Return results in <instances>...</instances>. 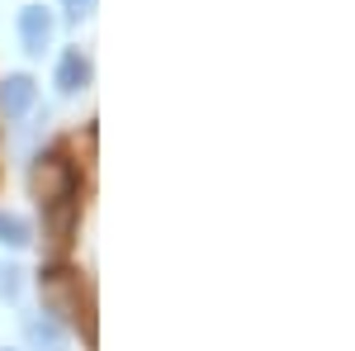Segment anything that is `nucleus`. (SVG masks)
Returning <instances> with one entry per match:
<instances>
[{
  "instance_id": "1",
  "label": "nucleus",
  "mask_w": 355,
  "mask_h": 351,
  "mask_svg": "<svg viewBox=\"0 0 355 351\" xmlns=\"http://www.w3.org/2000/svg\"><path fill=\"white\" fill-rule=\"evenodd\" d=\"M28 181H33V195H38V204H62V199H76V195H81V171L67 162L62 152H48V157H38Z\"/></svg>"
},
{
  "instance_id": "7",
  "label": "nucleus",
  "mask_w": 355,
  "mask_h": 351,
  "mask_svg": "<svg viewBox=\"0 0 355 351\" xmlns=\"http://www.w3.org/2000/svg\"><path fill=\"white\" fill-rule=\"evenodd\" d=\"M0 247H10V252L33 247V223L24 214H15V209H0Z\"/></svg>"
},
{
  "instance_id": "10",
  "label": "nucleus",
  "mask_w": 355,
  "mask_h": 351,
  "mask_svg": "<svg viewBox=\"0 0 355 351\" xmlns=\"http://www.w3.org/2000/svg\"><path fill=\"white\" fill-rule=\"evenodd\" d=\"M0 351H15V347H0Z\"/></svg>"
},
{
  "instance_id": "6",
  "label": "nucleus",
  "mask_w": 355,
  "mask_h": 351,
  "mask_svg": "<svg viewBox=\"0 0 355 351\" xmlns=\"http://www.w3.org/2000/svg\"><path fill=\"white\" fill-rule=\"evenodd\" d=\"M24 337L33 351H71V342H67V323H57V318H28L24 323Z\"/></svg>"
},
{
  "instance_id": "5",
  "label": "nucleus",
  "mask_w": 355,
  "mask_h": 351,
  "mask_svg": "<svg viewBox=\"0 0 355 351\" xmlns=\"http://www.w3.org/2000/svg\"><path fill=\"white\" fill-rule=\"evenodd\" d=\"M33 105H38V81L28 72H10L0 81V114L5 119H24Z\"/></svg>"
},
{
  "instance_id": "8",
  "label": "nucleus",
  "mask_w": 355,
  "mask_h": 351,
  "mask_svg": "<svg viewBox=\"0 0 355 351\" xmlns=\"http://www.w3.org/2000/svg\"><path fill=\"white\" fill-rule=\"evenodd\" d=\"M19 285H24V270L15 261H0V299H19Z\"/></svg>"
},
{
  "instance_id": "2",
  "label": "nucleus",
  "mask_w": 355,
  "mask_h": 351,
  "mask_svg": "<svg viewBox=\"0 0 355 351\" xmlns=\"http://www.w3.org/2000/svg\"><path fill=\"white\" fill-rule=\"evenodd\" d=\"M38 290H43V304H48V318H57V323L81 318V275H71L67 266H48L38 275Z\"/></svg>"
},
{
  "instance_id": "3",
  "label": "nucleus",
  "mask_w": 355,
  "mask_h": 351,
  "mask_svg": "<svg viewBox=\"0 0 355 351\" xmlns=\"http://www.w3.org/2000/svg\"><path fill=\"white\" fill-rule=\"evenodd\" d=\"M53 33H57V15L48 10V5H24L19 10V43H24L28 57H43L48 48H53Z\"/></svg>"
},
{
  "instance_id": "9",
  "label": "nucleus",
  "mask_w": 355,
  "mask_h": 351,
  "mask_svg": "<svg viewBox=\"0 0 355 351\" xmlns=\"http://www.w3.org/2000/svg\"><path fill=\"white\" fill-rule=\"evenodd\" d=\"M95 5L100 0H62V15H67V24H81V19L95 15Z\"/></svg>"
},
{
  "instance_id": "4",
  "label": "nucleus",
  "mask_w": 355,
  "mask_h": 351,
  "mask_svg": "<svg viewBox=\"0 0 355 351\" xmlns=\"http://www.w3.org/2000/svg\"><path fill=\"white\" fill-rule=\"evenodd\" d=\"M90 81H95V62H90V53H85V48H67V53L57 57L53 85L62 90V95H81Z\"/></svg>"
}]
</instances>
